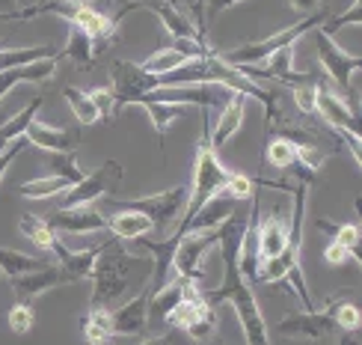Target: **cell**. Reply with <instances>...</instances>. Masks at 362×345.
<instances>
[{
    "instance_id": "6da1fadb",
    "label": "cell",
    "mask_w": 362,
    "mask_h": 345,
    "mask_svg": "<svg viewBox=\"0 0 362 345\" xmlns=\"http://www.w3.org/2000/svg\"><path fill=\"white\" fill-rule=\"evenodd\" d=\"M247 215H229L217 227V244H220V259H223V283H220V289L205 295V301L211 307H217L223 301H229L235 307L240 327H244L247 345H274L267 336V324H264V316L259 310V301H255V292H252L250 283L240 277V268H238V250H240V238H244V230H247Z\"/></svg>"
},
{
    "instance_id": "7a4b0ae2",
    "label": "cell",
    "mask_w": 362,
    "mask_h": 345,
    "mask_svg": "<svg viewBox=\"0 0 362 345\" xmlns=\"http://www.w3.org/2000/svg\"><path fill=\"white\" fill-rule=\"evenodd\" d=\"M137 262L143 259L131 256L119 238H107L104 242L101 253L95 256L93 274H89V280H93V310H110L125 295L131 283V271Z\"/></svg>"
},
{
    "instance_id": "3957f363",
    "label": "cell",
    "mask_w": 362,
    "mask_h": 345,
    "mask_svg": "<svg viewBox=\"0 0 362 345\" xmlns=\"http://www.w3.org/2000/svg\"><path fill=\"white\" fill-rule=\"evenodd\" d=\"M208 131H211V123L205 119V137H202V143H199V149H196V173H193V193H187L190 197V203H187V212H185V217H181V223H178V230L173 232V238H178L181 242V235L187 232V227H190V220L202 212V208L217 197V193L223 191V185L229 182V170L220 164V158H217V152L211 149V143H208Z\"/></svg>"
},
{
    "instance_id": "277c9868",
    "label": "cell",
    "mask_w": 362,
    "mask_h": 345,
    "mask_svg": "<svg viewBox=\"0 0 362 345\" xmlns=\"http://www.w3.org/2000/svg\"><path fill=\"white\" fill-rule=\"evenodd\" d=\"M324 21H327V15L318 9V12L306 15V18H300L297 24L282 27V30H276V33H270L267 39L250 42V45H240L238 51L223 54V60H226V63H232V66H255V63H262V60H267L270 54H276V51H282V48H291V45H294L300 36H306L309 30L321 27Z\"/></svg>"
},
{
    "instance_id": "5b68a950",
    "label": "cell",
    "mask_w": 362,
    "mask_h": 345,
    "mask_svg": "<svg viewBox=\"0 0 362 345\" xmlns=\"http://www.w3.org/2000/svg\"><path fill=\"white\" fill-rule=\"evenodd\" d=\"M110 81H113V104L119 116L128 104H140L146 96H152L160 86V74H148L140 63H131V60H113Z\"/></svg>"
},
{
    "instance_id": "8992f818",
    "label": "cell",
    "mask_w": 362,
    "mask_h": 345,
    "mask_svg": "<svg viewBox=\"0 0 362 345\" xmlns=\"http://www.w3.org/2000/svg\"><path fill=\"white\" fill-rule=\"evenodd\" d=\"M163 322H170L178 331H185L190 339H208L211 331L217 327V316H214V307L205 301V295L196 289V283L187 280L185 286V298L175 304V310L170 312Z\"/></svg>"
},
{
    "instance_id": "52a82bcc",
    "label": "cell",
    "mask_w": 362,
    "mask_h": 345,
    "mask_svg": "<svg viewBox=\"0 0 362 345\" xmlns=\"http://www.w3.org/2000/svg\"><path fill=\"white\" fill-rule=\"evenodd\" d=\"M187 200V188L185 185H175L170 191H160V193H148V197H125L119 200V208H131V212H140L152 220L155 230H167L170 223L178 217V212L185 208Z\"/></svg>"
},
{
    "instance_id": "ba28073f",
    "label": "cell",
    "mask_w": 362,
    "mask_h": 345,
    "mask_svg": "<svg viewBox=\"0 0 362 345\" xmlns=\"http://www.w3.org/2000/svg\"><path fill=\"white\" fill-rule=\"evenodd\" d=\"M119 182H122V164L119 161H104L98 170L86 173L78 185H71L69 191H63V203H59V208L93 205L95 200L107 197L110 191H116Z\"/></svg>"
},
{
    "instance_id": "9c48e42d",
    "label": "cell",
    "mask_w": 362,
    "mask_h": 345,
    "mask_svg": "<svg viewBox=\"0 0 362 345\" xmlns=\"http://www.w3.org/2000/svg\"><path fill=\"white\" fill-rule=\"evenodd\" d=\"M148 98L163 104H199L202 111L223 108L232 98V89L217 81H199V84H181V86H160Z\"/></svg>"
},
{
    "instance_id": "30bf717a",
    "label": "cell",
    "mask_w": 362,
    "mask_h": 345,
    "mask_svg": "<svg viewBox=\"0 0 362 345\" xmlns=\"http://www.w3.org/2000/svg\"><path fill=\"white\" fill-rule=\"evenodd\" d=\"M211 244H217V230H190L181 235V242L175 247V256H173V268L178 277L199 283L205 277L202 271V256Z\"/></svg>"
},
{
    "instance_id": "8fae6325",
    "label": "cell",
    "mask_w": 362,
    "mask_h": 345,
    "mask_svg": "<svg viewBox=\"0 0 362 345\" xmlns=\"http://www.w3.org/2000/svg\"><path fill=\"white\" fill-rule=\"evenodd\" d=\"M315 48H318V60H321V66L327 69L329 78H333V84H336L339 89H344V93H348L354 72L362 69V57L348 54L344 48H339V45L333 42V36L321 33V30L315 33Z\"/></svg>"
},
{
    "instance_id": "7c38bea8",
    "label": "cell",
    "mask_w": 362,
    "mask_h": 345,
    "mask_svg": "<svg viewBox=\"0 0 362 345\" xmlns=\"http://www.w3.org/2000/svg\"><path fill=\"white\" fill-rule=\"evenodd\" d=\"M336 331L333 322V307L327 304V310H306V312H294V316L282 319L276 324V334L282 336H300V339H327Z\"/></svg>"
},
{
    "instance_id": "4fadbf2b",
    "label": "cell",
    "mask_w": 362,
    "mask_h": 345,
    "mask_svg": "<svg viewBox=\"0 0 362 345\" xmlns=\"http://www.w3.org/2000/svg\"><path fill=\"white\" fill-rule=\"evenodd\" d=\"M315 113L324 116L329 128H344L351 134H359V111L351 108L339 93L329 89V84L318 81V96H315Z\"/></svg>"
},
{
    "instance_id": "5bb4252c",
    "label": "cell",
    "mask_w": 362,
    "mask_h": 345,
    "mask_svg": "<svg viewBox=\"0 0 362 345\" xmlns=\"http://www.w3.org/2000/svg\"><path fill=\"white\" fill-rule=\"evenodd\" d=\"M54 232H69V235H86V232H104L107 230V217L98 215L93 205H71V208H57L54 215L45 217Z\"/></svg>"
},
{
    "instance_id": "9a60e30c",
    "label": "cell",
    "mask_w": 362,
    "mask_h": 345,
    "mask_svg": "<svg viewBox=\"0 0 362 345\" xmlns=\"http://www.w3.org/2000/svg\"><path fill=\"white\" fill-rule=\"evenodd\" d=\"M66 274L63 268H59L57 262H48L45 268H39V271H30V274H21V277H12V292H15V301L21 304H33L39 295L51 292L57 286H66Z\"/></svg>"
},
{
    "instance_id": "2e32d148",
    "label": "cell",
    "mask_w": 362,
    "mask_h": 345,
    "mask_svg": "<svg viewBox=\"0 0 362 345\" xmlns=\"http://www.w3.org/2000/svg\"><path fill=\"white\" fill-rule=\"evenodd\" d=\"M24 137H27V143H33L36 149H45V152H74L81 143V131L78 128H57V125L33 119V123L27 125Z\"/></svg>"
},
{
    "instance_id": "e0dca14e",
    "label": "cell",
    "mask_w": 362,
    "mask_h": 345,
    "mask_svg": "<svg viewBox=\"0 0 362 345\" xmlns=\"http://www.w3.org/2000/svg\"><path fill=\"white\" fill-rule=\"evenodd\" d=\"M148 292H140L137 298H131L128 304L119 310H110V327L113 336H140L148 327Z\"/></svg>"
},
{
    "instance_id": "ac0fdd59",
    "label": "cell",
    "mask_w": 362,
    "mask_h": 345,
    "mask_svg": "<svg viewBox=\"0 0 362 345\" xmlns=\"http://www.w3.org/2000/svg\"><path fill=\"white\" fill-rule=\"evenodd\" d=\"M57 63H59V54L57 57H45V60H33V63H27V66H15V69L0 72V101H4V96L18 84H45V81H51L54 72H57Z\"/></svg>"
},
{
    "instance_id": "d6986e66",
    "label": "cell",
    "mask_w": 362,
    "mask_h": 345,
    "mask_svg": "<svg viewBox=\"0 0 362 345\" xmlns=\"http://www.w3.org/2000/svg\"><path fill=\"white\" fill-rule=\"evenodd\" d=\"M101 247H104V242L95 244L93 250H69V247L57 238L51 256L57 259L59 268H63V274H66L69 283H78V280H89V274H93V265H95V256L101 253Z\"/></svg>"
},
{
    "instance_id": "ffe728a7",
    "label": "cell",
    "mask_w": 362,
    "mask_h": 345,
    "mask_svg": "<svg viewBox=\"0 0 362 345\" xmlns=\"http://www.w3.org/2000/svg\"><path fill=\"white\" fill-rule=\"evenodd\" d=\"M247 96H240V93H232V98L223 104V113L217 119V125H214V134H211V149H223L226 143H229V137L240 128V123H244V111H247Z\"/></svg>"
},
{
    "instance_id": "44dd1931",
    "label": "cell",
    "mask_w": 362,
    "mask_h": 345,
    "mask_svg": "<svg viewBox=\"0 0 362 345\" xmlns=\"http://www.w3.org/2000/svg\"><path fill=\"white\" fill-rule=\"evenodd\" d=\"M71 27H78V30H83V33L93 39L98 48L104 42H110L113 36H116V21H113V15H107V12H101V9H95L93 4H89L86 9H81L78 15H74V21H71Z\"/></svg>"
},
{
    "instance_id": "7402d4cb",
    "label": "cell",
    "mask_w": 362,
    "mask_h": 345,
    "mask_svg": "<svg viewBox=\"0 0 362 345\" xmlns=\"http://www.w3.org/2000/svg\"><path fill=\"white\" fill-rule=\"evenodd\" d=\"M143 9H148V12L158 15L160 24H163V30L170 33V39H205L199 30H196V24H193L175 4H148V6H143Z\"/></svg>"
},
{
    "instance_id": "603a6c76",
    "label": "cell",
    "mask_w": 362,
    "mask_h": 345,
    "mask_svg": "<svg viewBox=\"0 0 362 345\" xmlns=\"http://www.w3.org/2000/svg\"><path fill=\"white\" fill-rule=\"evenodd\" d=\"M107 230L113 232V238H119V242H137V238L148 235L155 227L146 215L131 212V208H119V212L107 220Z\"/></svg>"
},
{
    "instance_id": "cb8c5ba5",
    "label": "cell",
    "mask_w": 362,
    "mask_h": 345,
    "mask_svg": "<svg viewBox=\"0 0 362 345\" xmlns=\"http://www.w3.org/2000/svg\"><path fill=\"white\" fill-rule=\"evenodd\" d=\"M285 242H288V223L279 220L276 212L259 223V256H262V262L279 256L285 250Z\"/></svg>"
},
{
    "instance_id": "d4e9b609",
    "label": "cell",
    "mask_w": 362,
    "mask_h": 345,
    "mask_svg": "<svg viewBox=\"0 0 362 345\" xmlns=\"http://www.w3.org/2000/svg\"><path fill=\"white\" fill-rule=\"evenodd\" d=\"M45 104V98H30L24 108L18 111V113H12L6 123H0V149H6L12 140H18V137H24V131H27V125L36 119V113H39V108Z\"/></svg>"
},
{
    "instance_id": "484cf974",
    "label": "cell",
    "mask_w": 362,
    "mask_h": 345,
    "mask_svg": "<svg viewBox=\"0 0 362 345\" xmlns=\"http://www.w3.org/2000/svg\"><path fill=\"white\" fill-rule=\"evenodd\" d=\"M95 54H98V45L89 39L83 30L71 27V33L66 39V48H63V54H59V57H66L69 63H74L78 69H93L95 66Z\"/></svg>"
},
{
    "instance_id": "4316f807",
    "label": "cell",
    "mask_w": 362,
    "mask_h": 345,
    "mask_svg": "<svg viewBox=\"0 0 362 345\" xmlns=\"http://www.w3.org/2000/svg\"><path fill=\"white\" fill-rule=\"evenodd\" d=\"M86 6H89V0H36L33 6L21 9V15H24V21L39 18V15H57V18H66L71 24L74 15Z\"/></svg>"
},
{
    "instance_id": "83f0119b",
    "label": "cell",
    "mask_w": 362,
    "mask_h": 345,
    "mask_svg": "<svg viewBox=\"0 0 362 345\" xmlns=\"http://www.w3.org/2000/svg\"><path fill=\"white\" fill-rule=\"evenodd\" d=\"M185 286H187V280L185 277H175L160 292H155L152 298H148V319H167L170 312L175 310V304L185 298Z\"/></svg>"
},
{
    "instance_id": "f1b7e54d",
    "label": "cell",
    "mask_w": 362,
    "mask_h": 345,
    "mask_svg": "<svg viewBox=\"0 0 362 345\" xmlns=\"http://www.w3.org/2000/svg\"><path fill=\"white\" fill-rule=\"evenodd\" d=\"M48 265V259H36V256H27L21 250H12V247H0V274L12 277H21L30 271H39V268Z\"/></svg>"
},
{
    "instance_id": "f546056e",
    "label": "cell",
    "mask_w": 362,
    "mask_h": 345,
    "mask_svg": "<svg viewBox=\"0 0 362 345\" xmlns=\"http://www.w3.org/2000/svg\"><path fill=\"white\" fill-rule=\"evenodd\" d=\"M59 51L54 45H33V48H0V72L15 69V66H27L33 60H45V57H57Z\"/></svg>"
},
{
    "instance_id": "4dcf8cb0",
    "label": "cell",
    "mask_w": 362,
    "mask_h": 345,
    "mask_svg": "<svg viewBox=\"0 0 362 345\" xmlns=\"http://www.w3.org/2000/svg\"><path fill=\"white\" fill-rule=\"evenodd\" d=\"M21 235L30 238L42 253H51L54 244H57V232L48 227V220L45 217H36V215H21Z\"/></svg>"
},
{
    "instance_id": "1f68e13d",
    "label": "cell",
    "mask_w": 362,
    "mask_h": 345,
    "mask_svg": "<svg viewBox=\"0 0 362 345\" xmlns=\"http://www.w3.org/2000/svg\"><path fill=\"white\" fill-rule=\"evenodd\" d=\"M71 182L63 176H39V179H30L18 188L21 197H30V200H48V197H57V193L69 191Z\"/></svg>"
},
{
    "instance_id": "d6a6232c",
    "label": "cell",
    "mask_w": 362,
    "mask_h": 345,
    "mask_svg": "<svg viewBox=\"0 0 362 345\" xmlns=\"http://www.w3.org/2000/svg\"><path fill=\"white\" fill-rule=\"evenodd\" d=\"M190 60L181 54V51H175L173 45H167V48H160V51H155L152 57L146 60V63H140L148 74H170V72H175V69H181V66H187Z\"/></svg>"
},
{
    "instance_id": "836d02e7",
    "label": "cell",
    "mask_w": 362,
    "mask_h": 345,
    "mask_svg": "<svg viewBox=\"0 0 362 345\" xmlns=\"http://www.w3.org/2000/svg\"><path fill=\"white\" fill-rule=\"evenodd\" d=\"M63 96H66V101H69V111L74 113V119H78L81 125H93V123H98V111H95V104H93V98H89L86 89L69 86Z\"/></svg>"
},
{
    "instance_id": "e575fe53",
    "label": "cell",
    "mask_w": 362,
    "mask_h": 345,
    "mask_svg": "<svg viewBox=\"0 0 362 345\" xmlns=\"http://www.w3.org/2000/svg\"><path fill=\"white\" fill-rule=\"evenodd\" d=\"M140 104L146 108L148 119H152V125H155V131H158V137H163V134H167V128H170V123H175V119L181 116V108H178V104H163V101H155V98H148V96H146Z\"/></svg>"
},
{
    "instance_id": "d590c367",
    "label": "cell",
    "mask_w": 362,
    "mask_h": 345,
    "mask_svg": "<svg viewBox=\"0 0 362 345\" xmlns=\"http://www.w3.org/2000/svg\"><path fill=\"white\" fill-rule=\"evenodd\" d=\"M333 307V322L336 327H341L348 336L359 334V324H362V316H359V304L348 301V298H336V301H329Z\"/></svg>"
},
{
    "instance_id": "8d00e7d4",
    "label": "cell",
    "mask_w": 362,
    "mask_h": 345,
    "mask_svg": "<svg viewBox=\"0 0 362 345\" xmlns=\"http://www.w3.org/2000/svg\"><path fill=\"white\" fill-rule=\"evenodd\" d=\"M86 342H107L113 339V327H110V310H89V316L81 322Z\"/></svg>"
},
{
    "instance_id": "74e56055",
    "label": "cell",
    "mask_w": 362,
    "mask_h": 345,
    "mask_svg": "<svg viewBox=\"0 0 362 345\" xmlns=\"http://www.w3.org/2000/svg\"><path fill=\"white\" fill-rule=\"evenodd\" d=\"M264 161L270 164V167H276V170H288L297 164V149L291 140H285V137H274L267 143L264 149Z\"/></svg>"
},
{
    "instance_id": "f35d334b",
    "label": "cell",
    "mask_w": 362,
    "mask_h": 345,
    "mask_svg": "<svg viewBox=\"0 0 362 345\" xmlns=\"http://www.w3.org/2000/svg\"><path fill=\"white\" fill-rule=\"evenodd\" d=\"M318 227L327 230V232H333V235H336L333 242L341 244V247L359 262V223H327V220H321Z\"/></svg>"
},
{
    "instance_id": "ab89813d",
    "label": "cell",
    "mask_w": 362,
    "mask_h": 345,
    "mask_svg": "<svg viewBox=\"0 0 362 345\" xmlns=\"http://www.w3.org/2000/svg\"><path fill=\"white\" fill-rule=\"evenodd\" d=\"M48 170L51 176H63L71 185H78L86 173L78 167V152H48Z\"/></svg>"
},
{
    "instance_id": "60d3db41",
    "label": "cell",
    "mask_w": 362,
    "mask_h": 345,
    "mask_svg": "<svg viewBox=\"0 0 362 345\" xmlns=\"http://www.w3.org/2000/svg\"><path fill=\"white\" fill-rule=\"evenodd\" d=\"M6 319H9V331H12L15 336L30 334V331H33V322H36V316H33V304H21V301H15Z\"/></svg>"
},
{
    "instance_id": "b9f144b4",
    "label": "cell",
    "mask_w": 362,
    "mask_h": 345,
    "mask_svg": "<svg viewBox=\"0 0 362 345\" xmlns=\"http://www.w3.org/2000/svg\"><path fill=\"white\" fill-rule=\"evenodd\" d=\"M223 197H229V200H235V203H240V200H252L255 197V182L247 176V173H232L229 176V182L223 185Z\"/></svg>"
},
{
    "instance_id": "7bdbcfd3",
    "label": "cell",
    "mask_w": 362,
    "mask_h": 345,
    "mask_svg": "<svg viewBox=\"0 0 362 345\" xmlns=\"http://www.w3.org/2000/svg\"><path fill=\"white\" fill-rule=\"evenodd\" d=\"M89 98H93V104H95L98 119H104V123H113V116H116L113 89H89Z\"/></svg>"
},
{
    "instance_id": "ee69618b",
    "label": "cell",
    "mask_w": 362,
    "mask_h": 345,
    "mask_svg": "<svg viewBox=\"0 0 362 345\" xmlns=\"http://www.w3.org/2000/svg\"><path fill=\"white\" fill-rule=\"evenodd\" d=\"M291 96L297 101V108L303 113H315V96H318V81H306L300 86H291Z\"/></svg>"
},
{
    "instance_id": "f6af8a7d",
    "label": "cell",
    "mask_w": 362,
    "mask_h": 345,
    "mask_svg": "<svg viewBox=\"0 0 362 345\" xmlns=\"http://www.w3.org/2000/svg\"><path fill=\"white\" fill-rule=\"evenodd\" d=\"M362 21V9H359V4L354 6V9H348V12H341V15H336V18H329V21H324L321 24V33H327V36H333L339 27H344V24H359Z\"/></svg>"
},
{
    "instance_id": "bcb514c9",
    "label": "cell",
    "mask_w": 362,
    "mask_h": 345,
    "mask_svg": "<svg viewBox=\"0 0 362 345\" xmlns=\"http://www.w3.org/2000/svg\"><path fill=\"white\" fill-rule=\"evenodd\" d=\"M199 4H202V24L208 27V24H214V21H217V15H220V12L238 6L240 0H199Z\"/></svg>"
},
{
    "instance_id": "7dc6e473",
    "label": "cell",
    "mask_w": 362,
    "mask_h": 345,
    "mask_svg": "<svg viewBox=\"0 0 362 345\" xmlns=\"http://www.w3.org/2000/svg\"><path fill=\"white\" fill-rule=\"evenodd\" d=\"M21 149H24V140H21V137H18V140H12L6 149H0V179H4V173L9 170V164L21 155Z\"/></svg>"
},
{
    "instance_id": "c3c4849f",
    "label": "cell",
    "mask_w": 362,
    "mask_h": 345,
    "mask_svg": "<svg viewBox=\"0 0 362 345\" xmlns=\"http://www.w3.org/2000/svg\"><path fill=\"white\" fill-rule=\"evenodd\" d=\"M324 259L329 262V268H341V265H348V259H351V253L344 250L341 244H336V242H329V247L324 250Z\"/></svg>"
},
{
    "instance_id": "681fc988",
    "label": "cell",
    "mask_w": 362,
    "mask_h": 345,
    "mask_svg": "<svg viewBox=\"0 0 362 345\" xmlns=\"http://www.w3.org/2000/svg\"><path fill=\"white\" fill-rule=\"evenodd\" d=\"M148 4H175V0H128V4H125V9L119 12L113 21L119 24V21H122V18H125V15H128L131 9H140V6H148Z\"/></svg>"
},
{
    "instance_id": "f907efd6",
    "label": "cell",
    "mask_w": 362,
    "mask_h": 345,
    "mask_svg": "<svg viewBox=\"0 0 362 345\" xmlns=\"http://www.w3.org/2000/svg\"><path fill=\"white\" fill-rule=\"evenodd\" d=\"M324 4V0H288V6L291 9H297V12H306V15H312V12H318V6Z\"/></svg>"
},
{
    "instance_id": "816d5d0a",
    "label": "cell",
    "mask_w": 362,
    "mask_h": 345,
    "mask_svg": "<svg viewBox=\"0 0 362 345\" xmlns=\"http://www.w3.org/2000/svg\"><path fill=\"white\" fill-rule=\"evenodd\" d=\"M18 0H0V12H18Z\"/></svg>"
},
{
    "instance_id": "f5cc1de1",
    "label": "cell",
    "mask_w": 362,
    "mask_h": 345,
    "mask_svg": "<svg viewBox=\"0 0 362 345\" xmlns=\"http://www.w3.org/2000/svg\"><path fill=\"white\" fill-rule=\"evenodd\" d=\"M0 21H24V15H21V9L18 12H0Z\"/></svg>"
},
{
    "instance_id": "db71d44e",
    "label": "cell",
    "mask_w": 362,
    "mask_h": 345,
    "mask_svg": "<svg viewBox=\"0 0 362 345\" xmlns=\"http://www.w3.org/2000/svg\"><path fill=\"white\" fill-rule=\"evenodd\" d=\"M140 345H173L167 336H158V339H146V342H140Z\"/></svg>"
},
{
    "instance_id": "11a10c76",
    "label": "cell",
    "mask_w": 362,
    "mask_h": 345,
    "mask_svg": "<svg viewBox=\"0 0 362 345\" xmlns=\"http://www.w3.org/2000/svg\"><path fill=\"white\" fill-rule=\"evenodd\" d=\"M211 345H226V342L223 339H211Z\"/></svg>"
},
{
    "instance_id": "9f6ffc18",
    "label": "cell",
    "mask_w": 362,
    "mask_h": 345,
    "mask_svg": "<svg viewBox=\"0 0 362 345\" xmlns=\"http://www.w3.org/2000/svg\"><path fill=\"white\" fill-rule=\"evenodd\" d=\"M341 345H354V339H341Z\"/></svg>"
}]
</instances>
